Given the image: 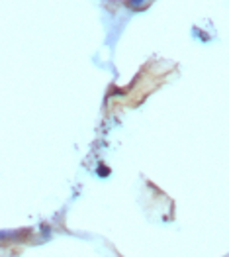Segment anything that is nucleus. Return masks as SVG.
I'll return each mask as SVG.
<instances>
[{
  "instance_id": "nucleus-1",
  "label": "nucleus",
  "mask_w": 229,
  "mask_h": 257,
  "mask_svg": "<svg viewBox=\"0 0 229 257\" xmlns=\"http://www.w3.org/2000/svg\"><path fill=\"white\" fill-rule=\"evenodd\" d=\"M32 228H18V230H0V245H18L26 243L32 237Z\"/></svg>"
}]
</instances>
